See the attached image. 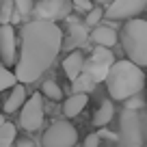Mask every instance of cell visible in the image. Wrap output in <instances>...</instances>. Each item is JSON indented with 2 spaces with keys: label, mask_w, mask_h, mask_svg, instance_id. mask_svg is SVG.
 <instances>
[{
  "label": "cell",
  "mask_w": 147,
  "mask_h": 147,
  "mask_svg": "<svg viewBox=\"0 0 147 147\" xmlns=\"http://www.w3.org/2000/svg\"><path fill=\"white\" fill-rule=\"evenodd\" d=\"M121 46L130 61L147 67V20H125L121 28Z\"/></svg>",
  "instance_id": "obj_3"
},
{
  "label": "cell",
  "mask_w": 147,
  "mask_h": 147,
  "mask_svg": "<svg viewBox=\"0 0 147 147\" xmlns=\"http://www.w3.org/2000/svg\"><path fill=\"white\" fill-rule=\"evenodd\" d=\"M84 65H87L84 54L76 48V50H71V52L63 59V71H65V76H67L69 80H76L80 74L84 71Z\"/></svg>",
  "instance_id": "obj_12"
},
{
  "label": "cell",
  "mask_w": 147,
  "mask_h": 147,
  "mask_svg": "<svg viewBox=\"0 0 147 147\" xmlns=\"http://www.w3.org/2000/svg\"><path fill=\"white\" fill-rule=\"evenodd\" d=\"M67 24H69V48H80L91 39V32H89V26L87 22H80V20L67 18Z\"/></svg>",
  "instance_id": "obj_11"
},
{
  "label": "cell",
  "mask_w": 147,
  "mask_h": 147,
  "mask_svg": "<svg viewBox=\"0 0 147 147\" xmlns=\"http://www.w3.org/2000/svg\"><path fill=\"white\" fill-rule=\"evenodd\" d=\"M20 18H22V13L18 11L13 0H2V5H0V22L11 24V22H18Z\"/></svg>",
  "instance_id": "obj_17"
},
{
  "label": "cell",
  "mask_w": 147,
  "mask_h": 147,
  "mask_svg": "<svg viewBox=\"0 0 147 147\" xmlns=\"http://www.w3.org/2000/svg\"><path fill=\"white\" fill-rule=\"evenodd\" d=\"M41 93L48 97V100H52V102H61V100H63V89L59 87L56 80H43Z\"/></svg>",
  "instance_id": "obj_20"
},
{
  "label": "cell",
  "mask_w": 147,
  "mask_h": 147,
  "mask_svg": "<svg viewBox=\"0 0 147 147\" xmlns=\"http://www.w3.org/2000/svg\"><path fill=\"white\" fill-rule=\"evenodd\" d=\"M121 132H123V138H125L128 147H134L141 143V121L136 117V110L125 108L123 117H121Z\"/></svg>",
  "instance_id": "obj_10"
},
{
  "label": "cell",
  "mask_w": 147,
  "mask_h": 147,
  "mask_svg": "<svg viewBox=\"0 0 147 147\" xmlns=\"http://www.w3.org/2000/svg\"><path fill=\"white\" fill-rule=\"evenodd\" d=\"M106 89H108V95L113 100H119V102H125L128 97L138 95L145 89L143 67L130 59L117 61L110 69L108 78H106Z\"/></svg>",
  "instance_id": "obj_2"
},
{
  "label": "cell",
  "mask_w": 147,
  "mask_h": 147,
  "mask_svg": "<svg viewBox=\"0 0 147 147\" xmlns=\"http://www.w3.org/2000/svg\"><path fill=\"white\" fill-rule=\"evenodd\" d=\"M117 39H119L117 30H115L113 26H108V24H97V26L91 30V41L95 43V46L113 48V46L117 43Z\"/></svg>",
  "instance_id": "obj_13"
},
{
  "label": "cell",
  "mask_w": 147,
  "mask_h": 147,
  "mask_svg": "<svg viewBox=\"0 0 147 147\" xmlns=\"http://www.w3.org/2000/svg\"><path fill=\"white\" fill-rule=\"evenodd\" d=\"M106 15V11H102V9H97V7H93L91 11H89L87 15H84V22H87V26L89 28H95L97 24H102V18Z\"/></svg>",
  "instance_id": "obj_22"
},
{
  "label": "cell",
  "mask_w": 147,
  "mask_h": 147,
  "mask_svg": "<svg viewBox=\"0 0 147 147\" xmlns=\"http://www.w3.org/2000/svg\"><path fill=\"white\" fill-rule=\"evenodd\" d=\"M61 48H63V30L52 20L37 18L24 24L20 32V56L15 65L20 82H35L52 67Z\"/></svg>",
  "instance_id": "obj_1"
},
{
  "label": "cell",
  "mask_w": 147,
  "mask_h": 147,
  "mask_svg": "<svg viewBox=\"0 0 147 147\" xmlns=\"http://www.w3.org/2000/svg\"><path fill=\"white\" fill-rule=\"evenodd\" d=\"M18 138V128L11 121H2L0 125V147H11Z\"/></svg>",
  "instance_id": "obj_19"
},
{
  "label": "cell",
  "mask_w": 147,
  "mask_h": 147,
  "mask_svg": "<svg viewBox=\"0 0 147 147\" xmlns=\"http://www.w3.org/2000/svg\"><path fill=\"white\" fill-rule=\"evenodd\" d=\"M76 143H78V130L69 121H54L41 138L43 147H74Z\"/></svg>",
  "instance_id": "obj_5"
},
{
  "label": "cell",
  "mask_w": 147,
  "mask_h": 147,
  "mask_svg": "<svg viewBox=\"0 0 147 147\" xmlns=\"http://www.w3.org/2000/svg\"><path fill=\"white\" fill-rule=\"evenodd\" d=\"M93 2H97V5H113L115 0H93Z\"/></svg>",
  "instance_id": "obj_27"
},
{
  "label": "cell",
  "mask_w": 147,
  "mask_h": 147,
  "mask_svg": "<svg viewBox=\"0 0 147 147\" xmlns=\"http://www.w3.org/2000/svg\"><path fill=\"white\" fill-rule=\"evenodd\" d=\"M71 9H74L71 0H41L35 7V15L41 20L59 22V20H67Z\"/></svg>",
  "instance_id": "obj_7"
},
{
  "label": "cell",
  "mask_w": 147,
  "mask_h": 147,
  "mask_svg": "<svg viewBox=\"0 0 147 147\" xmlns=\"http://www.w3.org/2000/svg\"><path fill=\"white\" fill-rule=\"evenodd\" d=\"M145 147H147V145H145Z\"/></svg>",
  "instance_id": "obj_28"
},
{
  "label": "cell",
  "mask_w": 147,
  "mask_h": 147,
  "mask_svg": "<svg viewBox=\"0 0 147 147\" xmlns=\"http://www.w3.org/2000/svg\"><path fill=\"white\" fill-rule=\"evenodd\" d=\"M143 106H145V100L141 97V93H138V95H132V97H128V100H125V108H130V110H141Z\"/></svg>",
  "instance_id": "obj_24"
},
{
  "label": "cell",
  "mask_w": 147,
  "mask_h": 147,
  "mask_svg": "<svg viewBox=\"0 0 147 147\" xmlns=\"http://www.w3.org/2000/svg\"><path fill=\"white\" fill-rule=\"evenodd\" d=\"M15 7H18V11L22 15H30L32 11H35V5H32V0H13Z\"/></svg>",
  "instance_id": "obj_23"
},
{
  "label": "cell",
  "mask_w": 147,
  "mask_h": 147,
  "mask_svg": "<svg viewBox=\"0 0 147 147\" xmlns=\"http://www.w3.org/2000/svg\"><path fill=\"white\" fill-rule=\"evenodd\" d=\"M18 74L11 71L7 65H2L0 67V91H9V89H13L15 84H18Z\"/></svg>",
  "instance_id": "obj_21"
},
{
  "label": "cell",
  "mask_w": 147,
  "mask_h": 147,
  "mask_svg": "<svg viewBox=\"0 0 147 147\" xmlns=\"http://www.w3.org/2000/svg\"><path fill=\"white\" fill-rule=\"evenodd\" d=\"M147 7V0H115L106 9L108 20H132Z\"/></svg>",
  "instance_id": "obj_9"
},
{
  "label": "cell",
  "mask_w": 147,
  "mask_h": 147,
  "mask_svg": "<svg viewBox=\"0 0 147 147\" xmlns=\"http://www.w3.org/2000/svg\"><path fill=\"white\" fill-rule=\"evenodd\" d=\"M87 104H89V93H71V95L63 102V115L67 117V119L78 117Z\"/></svg>",
  "instance_id": "obj_14"
},
{
  "label": "cell",
  "mask_w": 147,
  "mask_h": 147,
  "mask_svg": "<svg viewBox=\"0 0 147 147\" xmlns=\"http://www.w3.org/2000/svg\"><path fill=\"white\" fill-rule=\"evenodd\" d=\"M71 2H74V9L82 11V13H89L93 9V0H71Z\"/></svg>",
  "instance_id": "obj_25"
},
{
  "label": "cell",
  "mask_w": 147,
  "mask_h": 147,
  "mask_svg": "<svg viewBox=\"0 0 147 147\" xmlns=\"http://www.w3.org/2000/svg\"><path fill=\"white\" fill-rule=\"evenodd\" d=\"M100 134L97 132H93V134H89L87 138H84V143H82V147H100Z\"/></svg>",
  "instance_id": "obj_26"
},
{
  "label": "cell",
  "mask_w": 147,
  "mask_h": 147,
  "mask_svg": "<svg viewBox=\"0 0 147 147\" xmlns=\"http://www.w3.org/2000/svg\"><path fill=\"white\" fill-rule=\"evenodd\" d=\"M113 117H115V106H113V102L106 100L100 104V108L95 110V115H93V125L95 128H104V125H108L110 121H113Z\"/></svg>",
  "instance_id": "obj_16"
},
{
  "label": "cell",
  "mask_w": 147,
  "mask_h": 147,
  "mask_svg": "<svg viewBox=\"0 0 147 147\" xmlns=\"http://www.w3.org/2000/svg\"><path fill=\"white\" fill-rule=\"evenodd\" d=\"M0 56H2V65L7 67L18 65V35L11 24L0 26Z\"/></svg>",
  "instance_id": "obj_8"
},
{
  "label": "cell",
  "mask_w": 147,
  "mask_h": 147,
  "mask_svg": "<svg viewBox=\"0 0 147 147\" xmlns=\"http://www.w3.org/2000/svg\"><path fill=\"white\" fill-rule=\"evenodd\" d=\"M26 89H24V82L22 84H15L13 89H11L9 97L5 100V113L7 115H11V113H18V110H22V106L26 104Z\"/></svg>",
  "instance_id": "obj_15"
},
{
  "label": "cell",
  "mask_w": 147,
  "mask_h": 147,
  "mask_svg": "<svg viewBox=\"0 0 147 147\" xmlns=\"http://www.w3.org/2000/svg\"><path fill=\"white\" fill-rule=\"evenodd\" d=\"M43 100L39 93L30 95L26 100V104L22 106V113H20V125L28 132H37V130L43 125Z\"/></svg>",
  "instance_id": "obj_6"
},
{
  "label": "cell",
  "mask_w": 147,
  "mask_h": 147,
  "mask_svg": "<svg viewBox=\"0 0 147 147\" xmlns=\"http://www.w3.org/2000/svg\"><path fill=\"white\" fill-rule=\"evenodd\" d=\"M115 63L117 61H115V54H113L110 48L95 46L91 56H89V61H87V65H84V71L91 74L95 82H104L108 78V74H110V69H113Z\"/></svg>",
  "instance_id": "obj_4"
},
{
  "label": "cell",
  "mask_w": 147,
  "mask_h": 147,
  "mask_svg": "<svg viewBox=\"0 0 147 147\" xmlns=\"http://www.w3.org/2000/svg\"><path fill=\"white\" fill-rule=\"evenodd\" d=\"M95 80H93V76L89 71H82L76 80H71V89L74 93H91L93 89H95Z\"/></svg>",
  "instance_id": "obj_18"
}]
</instances>
